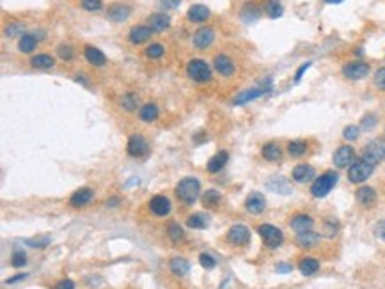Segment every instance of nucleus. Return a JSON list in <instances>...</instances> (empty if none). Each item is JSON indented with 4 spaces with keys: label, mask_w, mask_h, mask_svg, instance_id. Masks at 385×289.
I'll use <instances>...</instances> for the list:
<instances>
[{
    "label": "nucleus",
    "mask_w": 385,
    "mask_h": 289,
    "mask_svg": "<svg viewBox=\"0 0 385 289\" xmlns=\"http://www.w3.org/2000/svg\"><path fill=\"white\" fill-rule=\"evenodd\" d=\"M199 193H201V183L197 181L196 178L181 179V181L178 183V186H176V195H178V199H181L183 202L186 204L196 202Z\"/></svg>",
    "instance_id": "obj_1"
},
{
    "label": "nucleus",
    "mask_w": 385,
    "mask_h": 289,
    "mask_svg": "<svg viewBox=\"0 0 385 289\" xmlns=\"http://www.w3.org/2000/svg\"><path fill=\"white\" fill-rule=\"evenodd\" d=\"M339 174L335 171H327L325 174H321L320 178L314 179V183L311 185V193L314 197H325L330 193V190L337 185Z\"/></svg>",
    "instance_id": "obj_2"
},
{
    "label": "nucleus",
    "mask_w": 385,
    "mask_h": 289,
    "mask_svg": "<svg viewBox=\"0 0 385 289\" xmlns=\"http://www.w3.org/2000/svg\"><path fill=\"white\" fill-rule=\"evenodd\" d=\"M257 232H259V236L263 238L264 245H266L268 249H277V246H281L282 241H284L282 231L272 224H261L259 227H257Z\"/></svg>",
    "instance_id": "obj_3"
},
{
    "label": "nucleus",
    "mask_w": 385,
    "mask_h": 289,
    "mask_svg": "<svg viewBox=\"0 0 385 289\" xmlns=\"http://www.w3.org/2000/svg\"><path fill=\"white\" fill-rule=\"evenodd\" d=\"M186 73L194 82H208L211 78V68L203 59H192L186 64Z\"/></svg>",
    "instance_id": "obj_4"
},
{
    "label": "nucleus",
    "mask_w": 385,
    "mask_h": 289,
    "mask_svg": "<svg viewBox=\"0 0 385 289\" xmlns=\"http://www.w3.org/2000/svg\"><path fill=\"white\" fill-rule=\"evenodd\" d=\"M373 171H374L373 163H369V161H366V160H360V161H357V163H353L352 167H350L348 179L352 183H355V185H360V183H364L366 179L371 178Z\"/></svg>",
    "instance_id": "obj_5"
},
{
    "label": "nucleus",
    "mask_w": 385,
    "mask_h": 289,
    "mask_svg": "<svg viewBox=\"0 0 385 289\" xmlns=\"http://www.w3.org/2000/svg\"><path fill=\"white\" fill-rule=\"evenodd\" d=\"M371 68L367 62H362V61H355V62H348V64L342 66V75L344 78L348 80H360V78H366L369 75Z\"/></svg>",
    "instance_id": "obj_6"
},
{
    "label": "nucleus",
    "mask_w": 385,
    "mask_h": 289,
    "mask_svg": "<svg viewBox=\"0 0 385 289\" xmlns=\"http://www.w3.org/2000/svg\"><path fill=\"white\" fill-rule=\"evenodd\" d=\"M385 158V144L381 140H373L366 146L362 154V160L369 161L376 167V163H380L381 160Z\"/></svg>",
    "instance_id": "obj_7"
},
{
    "label": "nucleus",
    "mask_w": 385,
    "mask_h": 289,
    "mask_svg": "<svg viewBox=\"0 0 385 289\" xmlns=\"http://www.w3.org/2000/svg\"><path fill=\"white\" fill-rule=\"evenodd\" d=\"M313 225H314V220L311 215H305V213H298L291 218L289 222V227L293 229L295 234H303V232H309L313 231Z\"/></svg>",
    "instance_id": "obj_8"
},
{
    "label": "nucleus",
    "mask_w": 385,
    "mask_h": 289,
    "mask_svg": "<svg viewBox=\"0 0 385 289\" xmlns=\"http://www.w3.org/2000/svg\"><path fill=\"white\" fill-rule=\"evenodd\" d=\"M213 39H215L213 29H210V27H201V29H197L196 34H194L192 43H194V47L196 48L204 50V48H208L211 43H213Z\"/></svg>",
    "instance_id": "obj_9"
},
{
    "label": "nucleus",
    "mask_w": 385,
    "mask_h": 289,
    "mask_svg": "<svg viewBox=\"0 0 385 289\" xmlns=\"http://www.w3.org/2000/svg\"><path fill=\"white\" fill-rule=\"evenodd\" d=\"M227 239L235 245H247L250 241V231L249 227H245L243 224H236L229 229Z\"/></svg>",
    "instance_id": "obj_10"
},
{
    "label": "nucleus",
    "mask_w": 385,
    "mask_h": 289,
    "mask_svg": "<svg viewBox=\"0 0 385 289\" xmlns=\"http://www.w3.org/2000/svg\"><path fill=\"white\" fill-rule=\"evenodd\" d=\"M126 149H128V154L130 156H144V154L149 151V146H147L146 139H144L142 135H132L128 139V146H126Z\"/></svg>",
    "instance_id": "obj_11"
},
{
    "label": "nucleus",
    "mask_w": 385,
    "mask_h": 289,
    "mask_svg": "<svg viewBox=\"0 0 385 289\" xmlns=\"http://www.w3.org/2000/svg\"><path fill=\"white\" fill-rule=\"evenodd\" d=\"M353 158H355V151H353V147L352 146H341L334 153V158H332V160H334V165L337 169H344L352 163Z\"/></svg>",
    "instance_id": "obj_12"
},
{
    "label": "nucleus",
    "mask_w": 385,
    "mask_h": 289,
    "mask_svg": "<svg viewBox=\"0 0 385 289\" xmlns=\"http://www.w3.org/2000/svg\"><path fill=\"white\" fill-rule=\"evenodd\" d=\"M355 199L360 206L371 208V206H374V202H376V190H374L373 186H360V188H357V192H355Z\"/></svg>",
    "instance_id": "obj_13"
},
{
    "label": "nucleus",
    "mask_w": 385,
    "mask_h": 289,
    "mask_svg": "<svg viewBox=\"0 0 385 289\" xmlns=\"http://www.w3.org/2000/svg\"><path fill=\"white\" fill-rule=\"evenodd\" d=\"M264 206H266V200H264L263 193H259V192H252L249 197H247V200H245L247 211H250V213H254V215L263 213Z\"/></svg>",
    "instance_id": "obj_14"
},
{
    "label": "nucleus",
    "mask_w": 385,
    "mask_h": 289,
    "mask_svg": "<svg viewBox=\"0 0 385 289\" xmlns=\"http://www.w3.org/2000/svg\"><path fill=\"white\" fill-rule=\"evenodd\" d=\"M266 186L272 190V192L275 193H284V195H288V193H291V185H289V181L286 178H282V176H272L270 179H266Z\"/></svg>",
    "instance_id": "obj_15"
},
{
    "label": "nucleus",
    "mask_w": 385,
    "mask_h": 289,
    "mask_svg": "<svg viewBox=\"0 0 385 289\" xmlns=\"http://www.w3.org/2000/svg\"><path fill=\"white\" fill-rule=\"evenodd\" d=\"M151 34H155V32L149 29V27H146V25H135V27H132V30H130L128 39L132 41L133 45H142V43H146V41L149 39Z\"/></svg>",
    "instance_id": "obj_16"
},
{
    "label": "nucleus",
    "mask_w": 385,
    "mask_h": 289,
    "mask_svg": "<svg viewBox=\"0 0 385 289\" xmlns=\"http://www.w3.org/2000/svg\"><path fill=\"white\" fill-rule=\"evenodd\" d=\"M132 15V9L126 4H112L107 11V18H110L112 22H125L128 20V16Z\"/></svg>",
    "instance_id": "obj_17"
},
{
    "label": "nucleus",
    "mask_w": 385,
    "mask_h": 289,
    "mask_svg": "<svg viewBox=\"0 0 385 289\" xmlns=\"http://www.w3.org/2000/svg\"><path fill=\"white\" fill-rule=\"evenodd\" d=\"M149 208L155 215L158 217H165V215L171 211V200L165 195H155L153 199L149 200Z\"/></svg>",
    "instance_id": "obj_18"
},
{
    "label": "nucleus",
    "mask_w": 385,
    "mask_h": 289,
    "mask_svg": "<svg viewBox=\"0 0 385 289\" xmlns=\"http://www.w3.org/2000/svg\"><path fill=\"white\" fill-rule=\"evenodd\" d=\"M93 190L91 188H80V190H76L75 193L71 195V199H69V204H71L73 208H84V206H87V204L93 200Z\"/></svg>",
    "instance_id": "obj_19"
},
{
    "label": "nucleus",
    "mask_w": 385,
    "mask_h": 289,
    "mask_svg": "<svg viewBox=\"0 0 385 289\" xmlns=\"http://www.w3.org/2000/svg\"><path fill=\"white\" fill-rule=\"evenodd\" d=\"M147 23H149V29L153 30L155 34L158 32H164L169 25H171V18L164 13H157V15H151L147 18Z\"/></svg>",
    "instance_id": "obj_20"
},
{
    "label": "nucleus",
    "mask_w": 385,
    "mask_h": 289,
    "mask_svg": "<svg viewBox=\"0 0 385 289\" xmlns=\"http://www.w3.org/2000/svg\"><path fill=\"white\" fill-rule=\"evenodd\" d=\"M213 64H215V69L224 76H231L233 73H235V62H233V59L227 57V55H217Z\"/></svg>",
    "instance_id": "obj_21"
},
{
    "label": "nucleus",
    "mask_w": 385,
    "mask_h": 289,
    "mask_svg": "<svg viewBox=\"0 0 385 289\" xmlns=\"http://www.w3.org/2000/svg\"><path fill=\"white\" fill-rule=\"evenodd\" d=\"M291 176L296 183H307L314 178V169L307 163H300L291 171Z\"/></svg>",
    "instance_id": "obj_22"
},
{
    "label": "nucleus",
    "mask_w": 385,
    "mask_h": 289,
    "mask_svg": "<svg viewBox=\"0 0 385 289\" xmlns=\"http://www.w3.org/2000/svg\"><path fill=\"white\" fill-rule=\"evenodd\" d=\"M84 57H86V61L93 66H103L105 62H107V57H105L103 52L98 50L96 47H91V45L84 48Z\"/></svg>",
    "instance_id": "obj_23"
},
{
    "label": "nucleus",
    "mask_w": 385,
    "mask_h": 289,
    "mask_svg": "<svg viewBox=\"0 0 385 289\" xmlns=\"http://www.w3.org/2000/svg\"><path fill=\"white\" fill-rule=\"evenodd\" d=\"M186 16H188L190 22H196V23L206 22V20L210 18V9H208L206 6H203V4H196V6H192V8L188 9Z\"/></svg>",
    "instance_id": "obj_24"
},
{
    "label": "nucleus",
    "mask_w": 385,
    "mask_h": 289,
    "mask_svg": "<svg viewBox=\"0 0 385 289\" xmlns=\"http://www.w3.org/2000/svg\"><path fill=\"white\" fill-rule=\"evenodd\" d=\"M261 154H263V158L268 161H281L282 160V149L277 142L264 144L263 149H261Z\"/></svg>",
    "instance_id": "obj_25"
},
{
    "label": "nucleus",
    "mask_w": 385,
    "mask_h": 289,
    "mask_svg": "<svg viewBox=\"0 0 385 289\" xmlns=\"http://www.w3.org/2000/svg\"><path fill=\"white\" fill-rule=\"evenodd\" d=\"M266 93H268V89H247V91H243L242 94H238L233 103L235 105H245V103H249V101H252V100H257V98H261L263 94H266Z\"/></svg>",
    "instance_id": "obj_26"
},
{
    "label": "nucleus",
    "mask_w": 385,
    "mask_h": 289,
    "mask_svg": "<svg viewBox=\"0 0 385 289\" xmlns=\"http://www.w3.org/2000/svg\"><path fill=\"white\" fill-rule=\"evenodd\" d=\"M229 160V154L225 153V151H220V153H217L215 156H211V160H208V171L211 172V174H215V172H220L222 169H224V165L227 163Z\"/></svg>",
    "instance_id": "obj_27"
},
{
    "label": "nucleus",
    "mask_w": 385,
    "mask_h": 289,
    "mask_svg": "<svg viewBox=\"0 0 385 289\" xmlns=\"http://www.w3.org/2000/svg\"><path fill=\"white\" fill-rule=\"evenodd\" d=\"M263 9H264V13H266L268 18H272V20L281 18L282 13H284V8H282V4L279 2V0H264Z\"/></svg>",
    "instance_id": "obj_28"
},
{
    "label": "nucleus",
    "mask_w": 385,
    "mask_h": 289,
    "mask_svg": "<svg viewBox=\"0 0 385 289\" xmlns=\"http://www.w3.org/2000/svg\"><path fill=\"white\" fill-rule=\"evenodd\" d=\"M318 241H320V234L314 231L303 232V234H296V243L302 249H311V246H316Z\"/></svg>",
    "instance_id": "obj_29"
},
{
    "label": "nucleus",
    "mask_w": 385,
    "mask_h": 289,
    "mask_svg": "<svg viewBox=\"0 0 385 289\" xmlns=\"http://www.w3.org/2000/svg\"><path fill=\"white\" fill-rule=\"evenodd\" d=\"M240 15H242L243 22L250 23V22H256V20L261 16V9L257 8L254 2H245V6H243V9H242Z\"/></svg>",
    "instance_id": "obj_30"
},
{
    "label": "nucleus",
    "mask_w": 385,
    "mask_h": 289,
    "mask_svg": "<svg viewBox=\"0 0 385 289\" xmlns=\"http://www.w3.org/2000/svg\"><path fill=\"white\" fill-rule=\"evenodd\" d=\"M298 270L303 275H313L320 270V261L316 257H302V261L298 263Z\"/></svg>",
    "instance_id": "obj_31"
},
{
    "label": "nucleus",
    "mask_w": 385,
    "mask_h": 289,
    "mask_svg": "<svg viewBox=\"0 0 385 289\" xmlns=\"http://www.w3.org/2000/svg\"><path fill=\"white\" fill-rule=\"evenodd\" d=\"M36 47H37V39L34 37L32 32H27L20 37L18 48H20V52H23V54H30V52H34V48Z\"/></svg>",
    "instance_id": "obj_32"
},
{
    "label": "nucleus",
    "mask_w": 385,
    "mask_h": 289,
    "mask_svg": "<svg viewBox=\"0 0 385 289\" xmlns=\"http://www.w3.org/2000/svg\"><path fill=\"white\" fill-rule=\"evenodd\" d=\"M30 64H32V68H37V69H48L55 64V61L54 57L48 54H37L36 57L30 59Z\"/></svg>",
    "instance_id": "obj_33"
},
{
    "label": "nucleus",
    "mask_w": 385,
    "mask_h": 289,
    "mask_svg": "<svg viewBox=\"0 0 385 289\" xmlns=\"http://www.w3.org/2000/svg\"><path fill=\"white\" fill-rule=\"evenodd\" d=\"M169 268H171V271L174 275H185V273H188V270H190V264H188V261L186 259H183V257H174V259H171V264H169Z\"/></svg>",
    "instance_id": "obj_34"
},
{
    "label": "nucleus",
    "mask_w": 385,
    "mask_h": 289,
    "mask_svg": "<svg viewBox=\"0 0 385 289\" xmlns=\"http://www.w3.org/2000/svg\"><path fill=\"white\" fill-rule=\"evenodd\" d=\"M139 117L146 122H151V121H157L158 119V107L155 103H146L139 112Z\"/></svg>",
    "instance_id": "obj_35"
},
{
    "label": "nucleus",
    "mask_w": 385,
    "mask_h": 289,
    "mask_svg": "<svg viewBox=\"0 0 385 289\" xmlns=\"http://www.w3.org/2000/svg\"><path fill=\"white\" fill-rule=\"evenodd\" d=\"M307 151V142L305 140H291L288 144V153L291 154L293 158H300L303 156Z\"/></svg>",
    "instance_id": "obj_36"
},
{
    "label": "nucleus",
    "mask_w": 385,
    "mask_h": 289,
    "mask_svg": "<svg viewBox=\"0 0 385 289\" xmlns=\"http://www.w3.org/2000/svg\"><path fill=\"white\" fill-rule=\"evenodd\" d=\"M186 224H188V227H192V229H204V227H208V224H210V218L203 213H196V215H190Z\"/></svg>",
    "instance_id": "obj_37"
},
{
    "label": "nucleus",
    "mask_w": 385,
    "mask_h": 289,
    "mask_svg": "<svg viewBox=\"0 0 385 289\" xmlns=\"http://www.w3.org/2000/svg\"><path fill=\"white\" fill-rule=\"evenodd\" d=\"M220 202H222V195L217 192V190H208V192L203 195V204L206 208H217Z\"/></svg>",
    "instance_id": "obj_38"
},
{
    "label": "nucleus",
    "mask_w": 385,
    "mask_h": 289,
    "mask_svg": "<svg viewBox=\"0 0 385 289\" xmlns=\"http://www.w3.org/2000/svg\"><path fill=\"white\" fill-rule=\"evenodd\" d=\"M167 232H169V236H171V239L174 243H179L183 239V229H181V225L179 224H176V222H171L169 224V227H167Z\"/></svg>",
    "instance_id": "obj_39"
},
{
    "label": "nucleus",
    "mask_w": 385,
    "mask_h": 289,
    "mask_svg": "<svg viewBox=\"0 0 385 289\" xmlns=\"http://www.w3.org/2000/svg\"><path fill=\"white\" fill-rule=\"evenodd\" d=\"M25 263H27L25 252H23V250H20V249H15V252H13V256H11V264L15 268H22Z\"/></svg>",
    "instance_id": "obj_40"
},
{
    "label": "nucleus",
    "mask_w": 385,
    "mask_h": 289,
    "mask_svg": "<svg viewBox=\"0 0 385 289\" xmlns=\"http://www.w3.org/2000/svg\"><path fill=\"white\" fill-rule=\"evenodd\" d=\"M359 135H360V128L359 126H355V125H350V126H346V128L342 130V137H344L346 140H350V142H353V140L359 139Z\"/></svg>",
    "instance_id": "obj_41"
},
{
    "label": "nucleus",
    "mask_w": 385,
    "mask_h": 289,
    "mask_svg": "<svg viewBox=\"0 0 385 289\" xmlns=\"http://www.w3.org/2000/svg\"><path fill=\"white\" fill-rule=\"evenodd\" d=\"M146 55L151 59H160L162 55H164V45H160V43L149 45V47L146 48Z\"/></svg>",
    "instance_id": "obj_42"
},
{
    "label": "nucleus",
    "mask_w": 385,
    "mask_h": 289,
    "mask_svg": "<svg viewBox=\"0 0 385 289\" xmlns=\"http://www.w3.org/2000/svg\"><path fill=\"white\" fill-rule=\"evenodd\" d=\"M80 4H82V8L86 9V11H100V9L103 8V2H101V0H82Z\"/></svg>",
    "instance_id": "obj_43"
},
{
    "label": "nucleus",
    "mask_w": 385,
    "mask_h": 289,
    "mask_svg": "<svg viewBox=\"0 0 385 289\" xmlns=\"http://www.w3.org/2000/svg\"><path fill=\"white\" fill-rule=\"evenodd\" d=\"M57 54H59V57H61L62 61H71L73 59V48L69 47V45H61V47H57Z\"/></svg>",
    "instance_id": "obj_44"
},
{
    "label": "nucleus",
    "mask_w": 385,
    "mask_h": 289,
    "mask_svg": "<svg viewBox=\"0 0 385 289\" xmlns=\"http://www.w3.org/2000/svg\"><path fill=\"white\" fill-rule=\"evenodd\" d=\"M373 82H374V86H376L380 91H385V68L376 69V73H374Z\"/></svg>",
    "instance_id": "obj_45"
},
{
    "label": "nucleus",
    "mask_w": 385,
    "mask_h": 289,
    "mask_svg": "<svg viewBox=\"0 0 385 289\" xmlns=\"http://www.w3.org/2000/svg\"><path fill=\"white\" fill-rule=\"evenodd\" d=\"M337 229H339V225H337V222H334V220H327L323 224V234L325 236H328V238H332V236H335V232H337Z\"/></svg>",
    "instance_id": "obj_46"
},
{
    "label": "nucleus",
    "mask_w": 385,
    "mask_h": 289,
    "mask_svg": "<svg viewBox=\"0 0 385 289\" xmlns=\"http://www.w3.org/2000/svg\"><path fill=\"white\" fill-rule=\"evenodd\" d=\"M199 263L203 264V268H206V270H211V268H215L217 261H215L213 257L210 256V254H201V256H199Z\"/></svg>",
    "instance_id": "obj_47"
},
{
    "label": "nucleus",
    "mask_w": 385,
    "mask_h": 289,
    "mask_svg": "<svg viewBox=\"0 0 385 289\" xmlns=\"http://www.w3.org/2000/svg\"><path fill=\"white\" fill-rule=\"evenodd\" d=\"M121 105L126 108V110H133V108L137 107V105H135V96H133V94H125V96L121 98Z\"/></svg>",
    "instance_id": "obj_48"
},
{
    "label": "nucleus",
    "mask_w": 385,
    "mask_h": 289,
    "mask_svg": "<svg viewBox=\"0 0 385 289\" xmlns=\"http://www.w3.org/2000/svg\"><path fill=\"white\" fill-rule=\"evenodd\" d=\"M30 246H40V249H45V246L50 243V238L48 236H43V238H34V239H27Z\"/></svg>",
    "instance_id": "obj_49"
},
{
    "label": "nucleus",
    "mask_w": 385,
    "mask_h": 289,
    "mask_svg": "<svg viewBox=\"0 0 385 289\" xmlns=\"http://www.w3.org/2000/svg\"><path fill=\"white\" fill-rule=\"evenodd\" d=\"M22 30H23V25H20V23H11V25L6 27V36L13 37L18 32H22Z\"/></svg>",
    "instance_id": "obj_50"
},
{
    "label": "nucleus",
    "mask_w": 385,
    "mask_h": 289,
    "mask_svg": "<svg viewBox=\"0 0 385 289\" xmlns=\"http://www.w3.org/2000/svg\"><path fill=\"white\" fill-rule=\"evenodd\" d=\"M54 289H75V282L69 280V278H64V280L57 282Z\"/></svg>",
    "instance_id": "obj_51"
},
{
    "label": "nucleus",
    "mask_w": 385,
    "mask_h": 289,
    "mask_svg": "<svg viewBox=\"0 0 385 289\" xmlns=\"http://www.w3.org/2000/svg\"><path fill=\"white\" fill-rule=\"evenodd\" d=\"M374 234H376L378 238L383 239V241H385V220L378 222L376 227H374Z\"/></svg>",
    "instance_id": "obj_52"
},
{
    "label": "nucleus",
    "mask_w": 385,
    "mask_h": 289,
    "mask_svg": "<svg viewBox=\"0 0 385 289\" xmlns=\"http://www.w3.org/2000/svg\"><path fill=\"white\" fill-rule=\"evenodd\" d=\"M179 2H181V0H160V6L164 9H174L178 8Z\"/></svg>",
    "instance_id": "obj_53"
},
{
    "label": "nucleus",
    "mask_w": 385,
    "mask_h": 289,
    "mask_svg": "<svg viewBox=\"0 0 385 289\" xmlns=\"http://www.w3.org/2000/svg\"><path fill=\"white\" fill-rule=\"evenodd\" d=\"M309 68H311V62H305V64L300 66V69H298V71H296V75H295V82H300V78H302V75H303V73H305Z\"/></svg>",
    "instance_id": "obj_54"
},
{
    "label": "nucleus",
    "mask_w": 385,
    "mask_h": 289,
    "mask_svg": "<svg viewBox=\"0 0 385 289\" xmlns=\"http://www.w3.org/2000/svg\"><path fill=\"white\" fill-rule=\"evenodd\" d=\"M374 122H376V119H374L373 117V115H366V117H364V121H362V126H364V130H369V128H373V125H374Z\"/></svg>",
    "instance_id": "obj_55"
},
{
    "label": "nucleus",
    "mask_w": 385,
    "mask_h": 289,
    "mask_svg": "<svg viewBox=\"0 0 385 289\" xmlns=\"http://www.w3.org/2000/svg\"><path fill=\"white\" fill-rule=\"evenodd\" d=\"M291 270H293L291 264H279V266H277V271H279V273H289Z\"/></svg>",
    "instance_id": "obj_56"
},
{
    "label": "nucleus",
    "mask_w": 385,
    "mask_h": 289,
    "mask_svg": "<svg viewBox=\"0 0 385 289\" xmlns=\"http://www.w3.org/2000/svg\"><path fill=\"white\" fill-rule=\"evenodd\" d=\"M25 277H27V273H20V275H16V277H13V278H8V284L18 282V280H22V278H25Z\"/></svg>",
    "instance_id": "obj_57"
},
{
    "label": "nucleus",
    "mask_w": 385,
    "mask_h": 289,
    "mask_svg": "<svg viewBox=\"0 0 385 289\" xmlns=\"http://www.w3.org/2000/svg\"><path fill=\"white\" fill-rule=\"evenodd\" d=\"M325 4H341L342 0H323Z\"/></svg>",
    "instance_id": "obj_58"
},
{
    "label": "nucleus",
    "mask_w": 385,
    "mask_h": 289,
    "mask_svg": "<svg viewBox=\"0 0 385 289\" xmlns=\"http://www.w3.org/2000/svg\"><path fill=\"white\" fill-rule=\"evenodd\" d=\"M108 204H110V206H115V204H118V199H110V202Z\"/></svg>",
    "instance_id": "obj_59"
}]
</instances>
